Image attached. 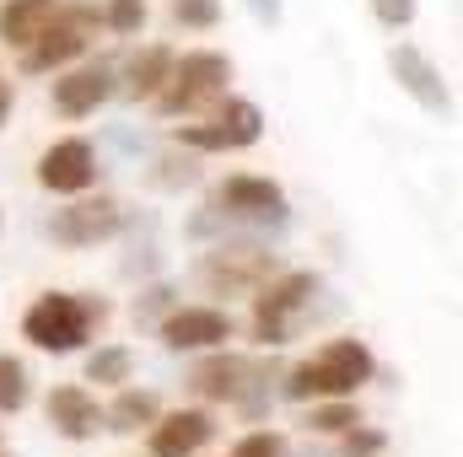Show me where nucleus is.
<instances>
[{
	"mask_svg": "<svg viewBox=\"0 0 463 457\" xmlns=\"http://www.w3.org/2000/svg\"><path fill=\"white\" fill-rule=\"evenodd\" d=\"M280 371L275 360H253V355H237V350H211L194 371H189V387L205 398V404H237L248 420H264L269 404H275V387Z\"/></svg>",
	"mask_w": 463,
	"mask_h": 457,
	"instance_id": "1",
	"label": "nucleus"
},
{
	"mask_svg": "<svg viewBox=\"0 0 463 457\" xmlns=\"http://www.w3.org/2000/svg\"><path fill=\"white\" fill-rule=\"evenodd\" d=\"M377 377V355L361 340H329L318 355H307L302 366H291L280 377V398L291 404H313V398H355L366 382Z\"/></svg>",
	"mask_w": 463,
	"mask_h": 457,
	"instance_id": "2",
	"label": "nucleus"
},
{
	"mask_svg": "<svg viewBox=\"0 0 463 457\" xmlns=\"http://www.w3.org/2000/svg\"><path fill=\"white\" fill-rule=\"evenodd\" d=\"M109 302L103 296H76V291H43L27 312H22V340L49 355H71L92 340V329H103Z\"/></svg>",
	"mask_w": 463,
	"mask_h": 457,
	"instance_id": "3",
	"label": "nucleus"
},
{
	"mask_svg": "<svg viewBox=\"0 0 463 457\" xmlns=\"http://www.w3.org/2000/svg\"><path fill=\"white\" fill-rule=\"evenodd\" d=\"M318 291H324V280L313 269H280V275H269L253 291V340L264 344V350L291 344L297 329H302V318L313 312Z\"/></svg>",
	"mask_w": 463,
	"mask_h": 457,
	"instance_id": "4",
	"label": "nucleus"
},
{
	"mask_svg": "<svg viewBox=\"0 0 463 457\" xmlns=\"http://www.w3.org/2000/svg\"><path fill=\"white\" fill-rule=\"evenodd\" d=\"M286 264H280V253H269L264 242H253V237H222V242H211L205 253H200V264H194V280L211 291V296H242V291H259L269 275H280Z\"/></svg>",
	"mask_w": 463,
	"mask_h": 457,
	"instance_id": "5",
	"label": "nucleus"
},
{
	"mask_svg": "<svg viewBox=\"0 0 463 457\" xmlns=\"http://www.w3.org/2000/svg\"><path fill=\"white\" fill-rule=\"evenodd\" d=\"M227 87H232L227 54L222 49H189L184 60H173L167 87L151 98V108H156V118H189V114H200L205 103L227 98Z\"/></svg>",
	"mask_w": 463,
	"mask_h": 457,
	"instance_id": "6",
	"label": "nucleus"
},
{
	"mask_svg": "<svg viewBox=\"0 0 463 457\" xmlns=\"http://www.w3.org/2000/svg\"><path fill=\"white\" fill-rule=\"evenodd\" d=\"M103 27V5H81V0H65V11L27 43V49H16L22 60H16V70L22 76H54V70H65L71 60H81L87 54V43H92V33Z\"/></svg>",
	"mask_w": 463,
	"mask_h": 457,
	"instance_id": "7",
	"label": "nucleus"
},
{
	"mask_svg": "<svg viewBox=\"0 0 463 457\" xmlns=\"http://www.w3.org/2000/svg\"><path fill=\"white\" fill-rule=\"evenodd\" d=\"M211 210L227 227H286L291 221V200L275 178H253V173H232L227 183H216Z\"/></svg>",
	"mask_w": 463,
	"mask_h": 457,
	"instance_id": "8",
	"label": "nucleus"
},
{
	"mask_svg": "<svg viewBox=\"0 0 463 457\" xmlns=\"http://www.w3.org/2000/svg\"><path fill=\"white\" fill-rule=\"evenodd\" d=\"M259 135H264V114L248 98H216V114L205 124H178V145L200 151V156L205 151H248V145H259Z\"/></svg>",
	"mask_w": 463,
	"mask_h": 457,
	"instance_id": "9",
	"label": "nucleus"
},
{
	"mask_svg": "<svg viewBox=\"0 0 463 457\" xmlns=\"http://www.w3.org/2000/svg\"><path fill=\"white\" fill-rule=\"evenodd\" d=\"M124 231V205L114 194H98V200H76L65 210L49 216V237L60 247H98V242H114Z\"/></svg>",
	"mask_w": 463,
	"mask_h": 457,
	"instance_id": "10",
	"label": "nucleus"
},
{
	"mask_svg": "<svg viewBox=\"0 0 463 457\" xmlns=\"http://www.w3.org/2000/svg\"><path fill=\"white\" fill-rule=\"evenodd\" d=\"M388 70H393L399 92H410V98H415V103H420L431 118H448V114H453V92H448L442 70L431 65V54H420L415 43H393V49H388Z\"/></svg>",
	"mask_w": 463,
	"mask_h": 457,
	"instance_id": "11",
	"label": "nucleus"
},
{
	"mask_svg": "<svg viewBox=\"0 0 463 457\" xmlns=\"http://www.w3.org/2000/svg\"><path fill=\"white\" fill-rule=\"evenodd\" d=\"M38 183L49 194H87L98 183V151H92V140H81V135L54 140L38 156Z\"/></svg>",
	"mask_w": 463,
	"mask_h": 457,
	"instance_id": "12",
	"label": "nucleus"
},
{
	"mask_svg": "<svg viewBox=\"0 0 463 457\" xmlns=\"http://www.w3.org/2000/svg\"><path fill=\"white\" fill-rule=\"evenodd\" d=\"M114 92H118V65L114 60H92V65H76V70H60V76H54V108L65 118L98 114Z\"/></svg>",
	"mask_w": 463,
	"mask_h": 457,
	"instance_id": "13",
	"label": "nucleus"
},
{
	"mask_svg": "<svg viewBox=\"0 0 463 457\" xmlns=\"http://www.w3.org/2000/svg\"><path fill=\"white\" fill-rule=\"evenodd\" d=\"M156 334L167 350H222V344L237 334V323H232V312L222 307H173L162 323H156Z\"/></svg>",
	"mask_w": 463,
	"mask_h": 457,
	"instance_id": "14",
	"label": "nucleus"
},
{
	"mask_svg": "<svg viewBox=\"0 0 463 457\" xmlns=\"http://www.w3.org/2000/svg\"><path fill=\"white\" fill-rule=\"evenodd\" d=\"M146 431H151V457H194L211 447L216 415L211 409H178V415H156Z\"/></svg>",
	"mask_w": 463,
	"mask_h": 457,
	"instance_id": "15",
	"label": "nucleus"
},
{
	"mask_svg": "<svg viewBox=\"0 0 463 457\" xmlns=\"http://www.w3.org/2000/svg\"><path fill=\"white\" fill-rule=\"evenodd\" d=\"M43 415H49V425H54L65 442H92V436L103 431V404H98L87 387H76V382L54 387V393L43 398Z\"/></svg>",
	"mask_w": 463,
	"mask_h": 457,
	"instance_id": "16",
	"label": "nucleus"
},
{
	"mask_svg": "<svg viewBox=\"0 0 463 457\" xmlns=\"http://www.w3.org/2000/svg\"><path fill=\"white\" fill-rule=\"evenodd\" d=\"M60 11H65V0H5L0 5V43L5 49H27Z\"/></svg>",
	"mask_w": 463,
	"mask_h": 457,
	"instance_id": "17",
	"label": "nucleus"
},
{
	"mask_svg": "<svg viewBox=\"0 0 463 457\" xmlns=\"http://www.w3.org/2000/svg\"><path fill=\"white\" fill-rule=\"evenodd\" d=\"M173 49L167 43H151V49H140L129 65H124V81H118V92L129 98V103H151L162 87H167V70H173Z\"/></svg>",
	"mask_w": 463,
	"mask_h": 457,
	"instance_id": "18",
	"label": "nucleus"
},
{
	"mask_svg": "<svg viewBox=\"0 0 463 457\" xmlns=\"http://www.w3.org/2000/svg\"><path fill=\"white\" fill-rule=\"evenodd\" d=\"M156 415H162V404H156L151 387H118V398L103 409V431H114V436H135V431H146Z\"/></svg>",
	"mask_w": 463,
	"mask_h": 457,
	"instance_id": "19",
	"label": "nucleus"
},
{
	"mask_svg": "<svg viewBox=\"0 0 463 457\" xmlns=\"http://www.w3.org/2000/svg\"><path fill=\"white\" fill-rule=\"evenodd\" d=\"M146 183L151 189H167V194H178V189H194L200 183V151H167V156H156L151 167H146Z\"/></svg>",
	"mask_w": 463,
	"mask_h": 457,
	"instance_id": "20",
	"label": "nucleus"
},
{
	"mask_svg": "<svg viewBox=\"0 0 463 457\" xmlns=\"http://www.w3.org/2000/svg\"><path fill=\"white\" fill-rule=\"evenodd\" d=\"M129 371H135V355L124 344H103L87 355V382H98V387H124Z\"/></svg>",
	"mask_w": 463,
	"mask_h": 457,
	"instance_id": "21",
	"label": "nucleus"
},
{
	"mask_svg": "<svg viewBox=\"0 0 463 457\" xmlns=\"http://www.w3.org/2000/svg\"><path fill=\"white\" fill-rule=\"evenodd\" d=\"M350 425H361V409L350 398H313V415H307V431L318 436H340Z\"/></svg>",
	"mask_w": 463,
	"mask_h": 457,
	"instance_id": "22",
	"label": "nucleus"
},
{
	"mask_svg": "<svg viewBox=\"0 0 463 457\" xmlns=\"http://www.w3.org/2000/svg\"><path fill=\"white\" fill-rule=\"evenodd\" d=\"M27 398H33L27 366H22L16 355H0V415H16V409H27Z\"/></svg>",
	"mask_w": 463,
	"mask_h": 457,
	"instance_id": "23",
	"label": "nucleus"
},
{
	"mask_svg": "<svg viewBox=\"0 0 463 457\" xmlns=\"http://www.w3.org/2000/svg\"><path fill=\"white\" fill-rule=\"evenodd\" d=\"M173 307H178V291H173L167 280H151V285H140V296H135V323L151 329V323H162Z\"/></svg>",
	"mask_w": 463,
	"mask_h": 457,
	"instance_id": "24",
	"label": "nucleus"
},
{
	"mask_svg": "<svg viewBox=\"0 0 463 457\" xmlns=\"http://www.w3.org/2000/svg\"><path fill=\"white\" fill-rule=\"evenodd\" d=\"M103 27L118 33V38H135L146 27V0H109L103 5Z\"/></svg>",
	"mask_w": 463,
	"mask_h": 457,
	"instance_id": "25",
	"label": "nucleus"
},
{
	"mask_svg": "<svg viewBox=\"0 0 463 457\" xmlns=\"http://www.w3.org/2000/svg\"><path fill=\"white\" fill-rule=\"evenodd\" d=\"M173 22L194 27V33H211L222 22V0H173Z\"/></svg>",
	"mask_w": 463,
	"mask_h": 457,
	"instance_id": "26",
	"label": "nucleus"
},
{
	"mask_svg": "<svg viewBox=\"0 0 463 457\" xmlns=\"http://www.w3.org/2000/svg\"><path fill=\"white\" fill-rule=\"evenodd\" d=\"M383 447H388V436H383V431H366V425L340 431V457H377Z\"/></svg>",
	"mask_w": 463,
	"mask_h": 457,
	"instance_id": "27",
	"label": "nucleus"
},
{
	"mask_svg": "<svg viewBox=\"0 0 463 457\" xmlns=\"http://www.w3.org/2000/svg\"><path fill=\"white\" fill-rule=\"evenodd\" d=\"M227 457H286V436L280 431H248Z\"/></svg>",
	"mask_w": 463,
	"mask_h": 457,
	"instance_id": "28",
	"label": "nucleus"
},
{
	"mask_svg": "<svg viewBox=\"0 0 463 457\" xmlns=\"http://www.w3.org/2000/svg\"><path fill=\"white\" fill-rule=\"evenodd\" d=\"M415 11H420V0H372V16L383 22V27H410L415 22Z\"/></svg>",
	"mask_w": 463,
	"mask_h": 457,
	"instance_id": "29",
	"label": "nucleus"
},
{
	"mask_svg": "<svg viewBox=\"0 0 463 457\" xmlns=\"http://www.w3.org/2000/svg\"><path fill=\"white\" fill-rule=\"evenodd\" d=\"M242 5H248V11H253V22H264V27H275V22L286 16V5H280V0H242Z\"/></svg>",
	"mask_w": 463,
	"mask_h": 457,
	"instance_id": "30",
	"label": "nucleus"
},
{
	"mask_svg": "<svg viewBox=\"0 0 463 457\" xmlns=\"http://www.w3.org/2000/svg\"><path fill=\"white\" fill-rule=\"evenodd\" d=\"M5 118H11V87L0 81V124H5Z\"/></svg>",
	"mask_w": 463,
	"mask_h": 457,
	"instance_id": "31",
	"label": "nucleus"
}]
</instances>
